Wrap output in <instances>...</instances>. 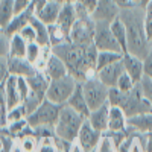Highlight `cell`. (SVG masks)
<instances>
[{
	"label": "cell",
	"mask_w": 152,
	"mask_h": 152,
	"mask_svg": "<svg viewBox=\"0 0 152 152\" xmlns=\"http://www.w3.org/2000/svg\"><path fill=\"white\" fill-rule=\"evenodd\" d=\"M119 18L122 20L126 31V49L137 58H146L152 50V44L146 35V9L132 5L129 8L120 9Z\"/></svg>",
	"instance_id": "obj_2"
},
{
	"label": "cell",
	"mask_w": 152,
	"mask_h": 152,
	"mask_svg": "<svg viewBox=\"0 0 152 152\" xmlns=\"http://www.w3.org/2000/svg\"><path fill=\"white\" fill-rule=\"evenodd\" d=\"M29 126L28 120L24 119V120H20V122H12V123H8L6 125V129L8 132L14 137V138H20V135L24 132V129H26Z\"/></svg>",
	"instance_id": "obj_33"
},
{
	"label": "cell",
	"mask_w": 152,
	"mask_h": 152,
	"mask_svg": "<svg viewBox=\"0 0 152 152\" xmlns=\"http://www.w3.org/2000/svg\"><path fill=\"white\" fill-rule=\"evenodd\" d=\"M15 17V5L14 0H3L0 3V28L3 31Z\"/></svg>",
	"instance_id": "obj_26"
},
{
	"label": "cell",
	"mask_w": 152,
	"mask_h": 152,
	"mask_svg": "<svg viewBox=\"0 0 152 152\" xmlns=\"http://www.w3.org/2000/svg\"><path fill=\"white\" fill-rule=\"evenodd\" d=\"M2 32H3V29H2V28H0V34H2Z\"/></svg>",
	"instance_id": "obj_55"
},
{
	"label": "cell",
	"mask_w": 152,
	"mask_h": 152,
	"mask_svg": "<svg viewBox=\"0 0 152 152\" xmlns=\"http://www.w3.org/2000/svg\"><path fill=\"white\" fill-rule=\"evenodd\" d=\"M11 76L9 67H8V59H0V85L5 84V81Z\"/></svg>",
	"instance_id": "obj_43"
},
{
	"label": "cell",
	"mask_w": 152,
	"mask_h": 152,
	"mask_svg": "<svg viewBox=\"0 0 152 152\" xmlns=\"http://www.w3.org/2000/svg\"><path fill=\"white\" fill-rule=\"evenodd\" d=\"M111 31H113L114 38L117 40L122 52L126 53L128 52V49H126V31H125V26H123V23H122V20L119 17L111 21Z\"/></svg>",
	"instance_id": "obj_29"
},
{
	"label": "cell",
	"mask_w": 152,
	"mask_h": 152,
	"mask_svg": "<svg viewBox=\"0 0 152 152\" xmlns=\"http://www.w3.org/2000/svg\"><path fill=\"white\" fill-rule=\"evenodd\" d=\"M44 75L50 81H55V79H61V78H64V76H67L69 70H67L64 62H62L56 55H53V52H52V56H50L49 61H47Z\"/></svg>",
	"instance_id": "obj_19"
},
{
	"label": "cell",
	"mask_w": 152,
	"mask_h": 152,
	"mask_svg": "<svg viewBox=\"0 0 152 152\" xmlns=\"http://www.w3.org/2000/svg\"><path fill=\"white\" fill-rule=\"evenodd\" d=\"M53 2H56L61 6H64V5H75L76 0H53Z\"/></svg>",
	"instance_id": "obj_50"
},
{
	"label": "cell",
	"mask_w": 152,
	"mask_h": 152,
	"mask_svg": "<svg viewBox=\"0 0 152 152\" xmlns=\"http://www.w3.org/2000/svg\"><path fill=\"white\" fill-rule=\"evenodd\" d=\"M120 9H125V8H129L132 6V0H113Z\"/></svg>",
	"instance_id": "obj_49"
},
{
	"label": "cell",
	"mask_w": 152,
	"mask_h": 152,
	"mask_svg": "<svg viewBox=\"0 0 152 152\" xmlns=\"http://www.w3.org/2000/svg\"><path fill=\"white\" fill-rule=\"evenodd\" d=\"M61 11V5H58L56 2H49L38 14L35 15L41 23H44L46 26H50V24H55L59 15Z\"/></svg>",
	"instance_id": "obj_23"
},
{
	"label": "cell",
	"mask_w": 152,
	"mask_h": 152,
	"mask_svg": "<svg viewBox=\"0 0 152 152\" xmlns=\"http://www.w3.org/2000/svg\"><path fill=\"white\" fill-rule=\"evenodd\" d=\"M2 2H3V0H0V3H2Z\"/></svg>",
	"instance_id": "obj_56"
},
{
	"label": "cell",
	"mask_w": 152,
	"mask_h": 152,
	"mask_svg": "<svg viewBox=\"0 0 152 152\" xmlns=\"http://www.w3.org/2000/svg\"><path fill=\"white\" fill-rule=\"evenodd\" d=\"M123 55L125 53H120V52H99L97 53V61H96V72L114 64V62L122 61Z\"/></svg>",
	"instance_id": "obj_28"
},
{
	"label": "cell",
	"mask_w": 152,
	"mask_h": 152,
	"mask_svg": "<svg viewBox=\"0 0 152 152\" xmlns=\"http://www.w3.org/2000/svg\"><path fill=\"white\" fill-rule=\"evenodd\" d=\"M146 15H148L149 18H152V0L146 5Z\"/></svg>",
	"instance_id": "obj_51"
},
{
	"label": "cell",
	"mask_w": 152,
	"mask_h": 152,
	"mask_svg": "<svg viewBox=\"0 0 152 152\" xmlns=\"http://www.w3.org/2000/svg\"><path fill=\"white\" fill-rule=\"evenodd\" d=\"M17 76H9L5 81V94H6V104H8V111L21 105V97L18 93V85H17Z\"/></svg>",
	"instance_id": "obj_21"
},
{
	"label": "cell",
	"mask_w": 152,
	"mask_h": 152,
	"mask_svg": "<svg viewBox=\"0 0 152 152\" xmlns=\"http://www.w3.org/2000/svg\"><path fill=\"white\" fill-rule=\"evenodd\" d=\"M94 40L93 44L99 52H122V49L114 38L111 31V23L108 21H94Z\"/></svg>",
	"instance_id": "obj_9"
},
{
	"label": "cell",
	"mask_w": 152,
	"mask_h": 152,
	"mask_svg": "<svg viewBox=\"0 0 152 152\" xmlns=\"http://www.w3.org/2000/svg\"><path fill=\"white\" fill-rule=\"evenodd\" d=\"M9 58V37L2 32L0 34V59Z\"/></svg>",
	"instance_id": "obj_39"
},
{
	"label": "cell",
	"mask_w": 152,
	"mask_h": 152,
	"mask_svg": "<svg viewBox=\"0 0 152 152\" xmlns=\"http://www.w3.org/2000/svg\"><path fill=\"white\" fill-rule=\"evenodd\" d=\"M75 142H69V140H64V138H59V137H53V146L56 149V152H72V148H73Z\"/></svg>",
	"instance_id": "obj_38"
},
{
	"label": "cell",
	"mask_w": 152,
	"mask_h": 152,
	"mask_svg": "<svg viewBox=\"0 0 152 152\" xmlns=\"http://www.w3.org/2000/svg\"><path fill=\"white\" fill-rule=\"evenodd\" d=\"M97 2L99 0H76V3H78L81 8H84L88 14H91V15L97 8Z\"/></svg>",
	"instance_id": "obj_42"
},
{
	"label": "cell",
	"mask_w": 152,
	"mask_h": 152,
	"mask_svg": "<svg viewBox=\"0 0 152 152\" xmlns=\"http://www.w3.org/2000/svg\"><path fill=\"white\" fill-rule=\"evenodd\" d=\"M125 73V66H123V61H119V62H114V64L102 69L97 72V78L99 81L105 84L108 88H113V87H117V82L120 79V76Z\"/></svg>",
	"instance_id": "obj_13"
},
{
	"label": "cell",
	"mask_w": 152,
	"mask_h": 152,
	"mask_svg": "<svg viewBox=\"0 0 152 152\" xmlns=\"http://www.w3.org/2000/svg\"><path fill=\"white\" fill-rule=\"evenodd\" d=\"M3 126H6V123H5V120L2 117V113H0V128H3Z\"/></svg>",
	"instance_id": "obj_54"
},
{
	"label": "cell",
	"mask_w": 152,
	"mask_h": 152,
	"mask_svg": "<svg viewBox=\"0 0 152 152\" xmlns=\"http://www.w3.org/2000/svg\"><path fill=\"white\" fill-rule=\"evenodd\" d=\"M35 17V12H34V9L29 6L26 11H23V12H20V14H15V17L12 18V21L6 26V29L3 31L8 37H12L14 34H18L26 24H29L31 23V20Z\"/></svg>",
	"instance_id": "obj_17"
},
{
	"label": "cell",
	"mask_w": 152,
	"mask_h": 152,
	"mask_svg": "<svg viewBox=\"0 0 152 152\" xmlns=\"http://www.w3.org/2000/svg\"><path fill=\"white\" fill-rule=\"evenodd\" d=\"M32 3V0H14V5H15V14H20V12L26 11Z\"/></svg>",
	"instance_id": "obj_45"
},
{
	"label": "cell",
	"mask_w": 152,
	"mask_h": 152,
	"mask_svg": "<svg viewBox=\"0 0 152 152\" xmlns=\"http://www.w3.org/2000/svg\"><path fill=\"white\" fill-rule=\"evenodd\" d=\"M28 43L20 37V34H14L9 37V58H26Z\"/></svg>",
	"instance_id": "obj_25"
},
{
	"label": "cell",
	"mask_w": 152,
	"mask_h": 152,
	"mask_svg": "<svg viewBox=\"0 0 152 152\" xmlns=\"http://www.w3.org/2000/svg\"><path fill=\"white\" fill-rule=\"evenodd\" d=\"M18 34H20V37H21L28 44H29V43H37V34H35V29H34V26H32L31 23L26 24V26H24Z\"/></svg>",
	"instance_id": "obj_37"
},
{
	"label": "cell",
	"mask_w": 152,
	"mask_h": 152,
	"mask_svg": "<svg viewBox=\"0 0 152 152\" xmlns=\"http://www.w3.org/2000/svg\"><path fill=\"white\" fill-rule=\"evenodd\" d=\"M17 143L20 145L23 152H37V149H38V138L35 135L21 137L17 140Z\"/></svg>",
	"instance_id": "obj_32"
},
{
	"label": "cell",
	"mask_w": 152,
	"mask_h": 152,
	"mask_svg": "<svg viewBox=\"0 0 152 152\" xmlns=\"http://www.w3.org/2000/svg\"><path fill=\"white\" fill-rule=\"evenodd\" d=\"M120 14V8L113 2V0H99L97 8L93 12V20L94 21H108L111 23L116 20Z\"/></svg>",
	"instance_id": "obj_12"
},
{
	"label": "cell",
	"mask_w": 152,
	"mask_h": 152,
	"mask_svg": "<svg viewBox=\"0 0 152 152\" xmlns=\"http://www.w3.org/2000/svg\"><path fill=\"white\" fill-rule=\"evenodd\" d=\"M49 40H50V46L56 47V46H61V44L70 41V34H67L64 29L59 28L55 23L49 26Z\"/></svg>",
	"instance_id": "obj_27"
},
{
	"label": "cell",
	"mask_w": 152,
	"mask_h": 152,
	"mask_svg": "<svg viewBox=\"0 0 152 152\" xmlns=\"http://www.w3.org/2000/svg\"><path fill=\"white\" fill-rule=\"evenodd\" d=\"M72 152H82V149L78 146V143L75 142V145H73V148H72Z\"/></svg>",
	"instance_id": "obj_52"
},
{
	"label": "cell",
	"mask_w": 152,
	"mask_h": 152,
	"mask_svg": "<svg viewBox=\"0 0 152 152\" xmlns=\"http://www.w3.org/2000/svg\"><path fill=\"white\" fill-rule=\"evenodd\" d=\"M123 66H125V73L135 82L140 84L142 79L145 78V72H143V59L137 58L131 53H125L123 55Z\"/></svg>",
	"instance_id": "obj_14"
},
{
	"label": "cell",
	"mask_w": 152,
	"mask_h": 152,
	"mask_svg": "<svg viewBox=\"0 0 152 152\" xmlns=\"http://www.w3.org/2000/svg\"><path fill=\"white\" fill-rule=\"evenodd\" d=\"M102 140H104V134L96 131L93 126L88 123V120H85L79 134H78L76 143H78V146L82 149V152H97Z\"/></svg>",
	"instance_id": "obj_11"
},
{
	"label": "cell",
	"mask_w": 152,
	"mask_h": 152,
	"mask_svg": "<svg viewBox=\"0 0 152 152\" xmlns=\"http://www.w3.org/2000/svg\"><path fill=\"white\" fill-rule=\"evenodd\" d=\"M43 47L41 44H38V43H29L28 44V49H26V59L31 62L32 66H35L38 59L41 58L43 55Z\"/></svg>",
	"instance_id": "obj_31"
},
{
	"label": "cell",
	"mask_w": 152,
	"mask_h": 152,
	"mask_svg": "<svg viewBox=\"0 0 152 152\" xmlns=\"http://www.w3.org/2000/svg\"><path fill=\"white\" fill-rule=\"evenodd\" d=\"M49 3V0H32V3H31V8L34 9V12H35V15L40 12L46 5Z\"/></svg>",
	"instance_id": "obj_46"
},
{
	"label": "cell",
	"mask_w": 152,
	"mask_h": 152,
	"mask_svg": "<svg viewBox=\"0 0 152 152\" xmlns=\"http://www.w3.org/2000/svg\"><path fill=\"white\" fill-rule=\"evenodd\" d=\"M66 105H69L72 110H75L78 114H81L84 119H88V116H90L91 110H90V107H88V104H87V99H85V94H84V91H82V85H81V82L78 84L76 90L73 91L72 97L69 99V102H67Z\"/></svg>",
	"instance_id": "obj_16"
},
{
	"label": "cell",
	"mask_w": 152,
	"mask_h": 152,
	"mask_svg": "<svg viewBox=\"0 0 152 152\" xmlns=\"http://www.w3.org/2000/svg\"><path fill=\"white\" fill-rule=\"evenodd\" d=\"M26 79L29 82V96L21 105L24 107V110H26L28 116H29L32 111H35L46 100L50 79L41 72H37L35 75L29 76Z\"/></svg>",
	"instance_id": "obj_4"
},
{
	"label": "cell",
	"mask_w": 152,
	"mask_h": 152,
	"mask_svg": "<svg viewBox=\"0 0 152 152\" xmlns=\"http://www.w3.org/2000/svg\"><path fill=\"white\" fill-rule=\"evenodd\" d=\"M94 26L96 23L91 15L78 17L70 31V41L78 46H91L94 40Z\"/></svg>",
	"instance_id": "obj_10"
},
{
	"label": "cell",
	"mask_w": 152,
	"mask_h": 152,
	"mask_svg": "<svg viewBox=\"0 0 152 152\" xmlns=\"http://www.w3.org/2000/svg\"><path fill=\"white\" fill-rule=\"evenodd\" d=\"M8 67L9 73L18 78H29L37 73L35 66H32L26 58H8Z\"/></svg>",
	"instance_id": "obj_15"
},
{
	"label": "cell",
	"mask_w": 152,
	"mask_h": 152,
	"mask_svg": "<svg viewBox=\"0 0 152 152\" xmlns=\"http://www.w3.org/2000/svg\"><path fill=\"white\" fill-rule=\"evenodd\" d=\"M28 117V113L24 110L23 105H18L15 108H12L8 111V116H6V120L8 123H12V122H20V120H24Z\"/></svg>",
	"instance_id": "obj_35"
},
{
	"label": "cell",
	"mask_w": 152,
	"mask_h": 152,
	"mask_svg": "<svg viewBox=\"0 0 152 152\" xmlns=\"http://www.w3.org/2000/svg\"><path fill=\"white\" fill-rule=\"evenodd\" d=\"M85 120L87 119H84L81 114L72 110L69 105H62L59 119L55 126V135L59 138H64V140H69V142H76L78 134Z\"/></svg>",
	"instance_id": "obj_3"
},
{
	"label": "cell",
	"mask_w": 152,
	"mask_h": 152,
	"mask_svg": "<svg viewBox=\"0 0 152 152\" xmlns=\"http://www.w3.org/2000/svg\"><path fill=\"white\" fill-rule=\"evenodd\" d=\"M108 110H110V104H105L104 107H100L97 110H93L88 116V123L99 132L105 134L108 131Z\"/></svg>",
	"instance_id": "obj_18"
},
{
	"label": "cell",
	"mask_w": 152,
	"mask_h": 152,
	"mask_svg": "<svg viewBox=\"0 0 152 152\" xmlns=\"http://www.w3.org/2000/svg\"><path fill=\"white\" fill-rule=\"evenodd\" d=\"M78 81H76L73 76L67 75L61 79H55V81H50L49 88H47V96L46 99L53 102L56 105H66L69 102V99L72 97L73 91L76 90L78 87Z\"/></svg>",
	"instance_id": "obj_6"
},
{
	"label": "cell",
	"mask_w": 152,
	"mask_h": 152,
	"mask_svg": "<svg viewBox=\"0 0 152 152\" xmlns=\"http://www.w3.org/2000/svg\"><path fill=\"white\" fill-rule=\"evenodd\" d=\"M78 20V14H76V8L75 5H64L61 6V11H59V15H58V20H56V24L59 28H62L67 34H70L73 24Z\"/></svg>",
	"instance_id": "obj_22"
},
{
	"label": "cell",
	"mask_w": 152,
	"mask_h": 152,
	"mask_svg": "<svg viewBox=\"0 0 152 152\" xmlns=\"http://www.w3.org/2000/svg\"><path fill=\"white\" fill-rule=\"evenodd\" d=\"M81 85H82V91L87 99V104L91 111L108 104V90L110 88L99 81L97 75L81 82Z\"/></svg>",
	"instance_id": "obj_8"
},
{
	"label": "cell",
	"mask_w": 152,
	"mask_h": 152,
	"mask_svg": "<svg viewBox=\"0 0 152 152\" xmlns=\"http://www.w3.org/2000/svg\"><path fill=\"white\" fill-rule=\"evenodd\" d=\"M11 152H23V149L20 148V145H18V143H15V146L12 148V151H11Z\"/></svg>",
	"instance_id": "obj_53"
},
{
	"label": "cell",
	"mask_w": 152,
	"mask_h": 152,
	"mask_svg": "<svg viewBox=\"0 0 152 152\" xmlns=\"http://www.w3.org/2000/svg\"><path fill=\"white\" fill-rule=\"evenodd\" d=\"M128 126L132 128L138 134L151 132L152 131V113H146V114H140V116H135V117H129L128 119Z\"/></svg>",
	"instance_id": "obj_24"
},
{
	"label": "cell",
	"mask_w": 152,
	"mask_h": 152,
	"mask_svg": "<svg viewBox=\"0 0 152 152\" xmlns=\"http://www.w3.org/2000/svg\"><path fill=\"white\" fill-rule=\"evenodd\" d=\"M137 138L140 142L143 152H152V131L151 132H145V134H138L137 132Z\"/></svg>",
	"instance_id": "obj_40"
},
{
	"label": "cell",
	"mask_w": 152,
	"mask_h": 152,
	"mask_svg": "<svg viewBox=\"0 0 152 152\" xmlns=\"http://www.w3.org/2000/svg\"><path fill=\"white\" fill-rule=\"evenodd\" d=\"M97 152H116V149H114V146L110 143L108 138H105V137H104V140H102V143H100V146H99V151H97Z\"/></svg>",
	"instance_id": "obj_47"
},
{
	"label": "cell",
	"mask_w": 152,
	"mask_h": 152,
	"mask_svg": "<svg viewBox=\"0 0 152 152\" xmlns=\"http://www.w3.org/2000/svg\"><path fill=\"white\" fill-rule=\"evenodd\" d=\"M53 55H56L66 64L69 75L78 82H84L88 78L97 75L96 72V61L99 50L91 46H78L72 41H67L61 46L52 47Z\"/></svg>",
	"instance_id": "obj_1"
},
{
	"label": "cell",
	"mask_w": 152,
	"mask_h": 152,
	"mask_svg": "<svg viewBox=\"0 0 152 152\" xmlns=\"http://www.w3.org/2000/svg\"><path fill=\"white\" fill-rule=\"evenodd\" d=\"M123 113L126 114V117H135L140 114H146V113H152V105L149 104V100L146 99L140 84H137L129 93L125 94V99L122 102Z\"/></svg>",
	"instance_id": "obj_7"
},
{
	"label": "cell",
	"mask_w": 152,
	"mask_h": 152,
	"mask_svg": "<svg viewBox=\"0 0 152 152\" xmlns=\"http://www.w3.org/2000/svg\"><path fill=\"white\" fill-rule=\"evenodd\" d=\"M128 128V117L120 107H110L108 110V131H123Z\"/></svg>",
	"instance_id": "obj_20"
},
{
	"label": "cell",
	"mask_w": 152,
	"mask_h": 152,
	"mask_svg": "<svg viewBox=\"0 0 152 152\" xmlns=\"http://www.w3.org/2000/svg\"><path fill=\"white\" fill-rule=\"evenodd\" d=\"M125 94L126 93L120 91L117 87L110 88V90H108V104H110V107H122Z\"/></svg>",
	"instance_id": "obj_34"
},
{
	"label": "cell",
	"mask_w": 152,
	"mask_h": 152,
	"mask_svg": "<svg viewBox=\"0 0 152 152\" xmlns=\"http://www.w3.org/2000/svg\"><path fill=\"white\" fill-rule=\"evenodd\" d=\"M135 85H137V84H135L126 73H123V75L120 76V79H119V82H117V88H119L120 91H123V93H129Z\"/></svg>",
	"instance_id": "obj_36"
},
{
	"label": "cell",
	"mask_w": 152,
	"mask_h": 152,
	"mask_svg": "<svg viewBox=\"0 0 152 152\" xmlns=\"http://www.w3.org/2000/svg\"><path fill=\"white\" fill-rule=\"evenodd\" d=\"M31 24L35 29L37 34V43L41 46H50V40H49V26H46L44 23H41L37 17H34L31 20ZM52 47V46H50Z\"/></svg>",
	"instance_id": "obj_30"
},
{
	"label": "cell",
	"mask_w": 152,
	"mask_h": 152,
	"mask_svg": "<svg viewBox=\"0 0 152 152\" xmlns=\"http://www.w3.org/2000/svg\"><path fill=\"white\" fill-rule=\"evenodd\" d=\"M140 87H142L146 99L149 100V104L152 105V79H149V78L145 76V78L142 79V82H140Z\"/></svg>",
	"instance_id": "obj_41"
},
{
	"label": "cell",
	"mask_w": 152,
	"mask_h": 152,
	"mask_svg": "<svg viewBox=\"0 0 152 152\" xmlns=\"http://www.w3.org/2000/svg\"><path fill=\"white\" fill-rule=\"evenodd\" d=\"M59 113H61V105H56L46 99L35 111H32L29 114L26 120L31 128H41V126L55 128L56 122L59 119Z\"/></svg>",
	"instance_id": "obj_5"
},
{
	"label": "cell",
	"mask_w": 152,
	"mask_h": 152,
	"mask_svg": "<svg viewBox=\"0 0 152 152\" xmlns=\"http://www.w3.org/2000/svg\"><path fill=\"white\" fill-rule=\"evenodd\" d=\"M146 35H148V40L152 44V18H149L146 15Z\"/></svg>",
	"instance_id": "obj_48"
},
{
	"label": "cell",
	"mask_w": 152,
	"mask_h": 152,
	"mask_svg": "<svg viewBox=\"0 0 152 152\" xmlns=\"http://www.w3.org/2000/svg\"><path fill=\"white\" fill-rule=\"evenodd\" d=\"M143 72L146 78L152 79V50L148 53L146 58H143Z\"/></svg>",
	"instance_id": "obj_44"
}]
</instances>
